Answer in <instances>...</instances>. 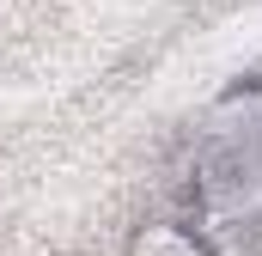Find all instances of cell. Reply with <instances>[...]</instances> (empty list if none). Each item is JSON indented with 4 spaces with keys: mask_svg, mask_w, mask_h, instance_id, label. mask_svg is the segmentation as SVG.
I'll list each match as a JSON object with an SVG mask.
<instances>
[{
    "mask_svg": "<svg viewBox=\"0 0 262 256\" xmlns=\"http://www.w3.org/2000/svg\"><path fill=\"white\" fill-rule=\"evenodd\" d=\"M195 226L201 232L262 226V79L226 92L195 128Z\"/></svg>",
    "mask_w": 262,
    "mask_h": 256,
    "instance_id": "1",
    "label": "cell"
},
{
    "mask_svg": "<svg viewBox=\"0 0 262 256\" xmlns=\"http://www.w3.org/2000/svg\"><path fill=\"white\" fill-rule=\"evenodd\" d=\"M122 256H220V244L195 220H146V226L128 232Z\"/></svg>",
    "mask_w": 262,
    "mask_h": 256,
    "instance_id": "2",
    "label": "cell"
}]
</instances>
